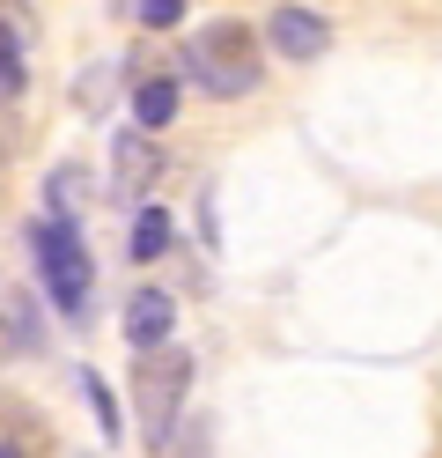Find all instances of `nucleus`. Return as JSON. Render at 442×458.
<instances>
[{
    "mask_svg": "<svg viewBox=\"0 0 442 458\" xmlns=\"http://www.w3.org/2000/svg\"><path fill=\"white\" fill-rule=\"evenodd\" d=\"M185 74L199 81L206 97H221V104L251 97L258 81H265L258 30H251V22H236V15H221V22H199V30L185 38Z\"/></svg>",
    "mask_w": 442,
    "mask_h": 458,
    "instance_id": "1",
    "label": "nucleus"
},
{
    "mask_svg": "<svg viewBox=\"0 0 442 458\" xmlns=\"http://www.w3.org/2000/svg\"><path fill=\"white\" fill-rule=\"evenodd\" d=\"M185 385H192V355L177 348H155V355H140L133 369V414H140V444L163 458V444L177 437V414H185Z\"/></svg>",
    "mask_w": 442,
    "mask_h": 458,
    "instance_id": "2",
    "label": "nucleus"
},
{
    "mask_svg": "<svg viewBox=\"0 0 442 458\" xmlns=\"http://www.w3.org/2000/svg\"><path fill=\"white\" fill-rule=\"evenodd\" d=\"M29 244H38V281H45V296L67 310V318H81L88 310V244H81V222L67 215H38V229H29Z\"/></svg>",
    "mask_w": 442,
    "mask_h": 458,
    "instance_id": "3",
    "label": "nucleus"
},
{
    "mask_svg": "<svg viewBox=\"0 0 442 458\" xmlns=\"http://www.w3.org/2000/svg\"><path fill=\"white\" fill-rule=\"evenodd\" d=\"M163 178V148H155V133H118L111 140V170H104V192L111 199H133V208H147V185Z\"/></svg>",
    "mask_w": 442,
    "mask_h": 458,
    "instance_id": "4",
    "label": "nucleus"
},
{
    "mask_svg": "<svg viewBox=\"0 0 442 458\" xmlns=\"http://www.w3.org/2000/svg\"><path fill=\"white\" fill-rule=\"evenodd\" d=\"M265 45H273L280 60H324V45H332V22H324L317 8H295V0H280V8L265 15Z\"/></svg>",
    "mask_w": 442,
    "mask_h": 458,
    "instance_id": "5",
    "label": "nucleus"
},
{
    "mask_svg": "<svg viewBox=\"0 0 442 458\" xmlns=\"http://www.w3.org/2000/svg\"><path fill=\"white\" fill-rule=\"evenodd\" d=\"M118 326H126L133 355H155V348H170V333H177V296H163V289H133Z\"/></svg>",
    "mask_w": 442,
    "mask_h": 458,
    "instance_id": "6",
    "label": "nucleus"
},
{
    "mask_svg": "<svg viewBox=\"0 0 442 458\" xmlns=\"http://www.w3.org/2000/svg\"><path fill=\"white\" fill-rule=\"evenodd\" d=\"M133 119H140V133L177 119V74H140L133 81Z\"/></svg>",
    "mask_w": 442,
    "mask_h": 458,
    "instance_id": "7",
    "label": "nucleus"
},
{
    "mask_svg": "<svg viewBox=\"0 0 442 458\" xmlns=\"http://www.w3.org/2000/svg\"><path fill=\"white\" fill-rule=\"evenodd\" d=\"M170 251V215L163 208H133V259L147 267V259H163Z\"/></svg>",
    "mask_w": 442,
    "mask_h": 458,
    "instance_id": "8",
    "label": "nucleus"
},
{
    "mask_svg": "<svg viewBox=\"0 0 442 458\" xmlns=\"http://www.w3.org/2000/svg\"><path fill=\"white\" fill-rule=\"evenodd\" d=\"M81 392H88V414H96L104 444H111V437H118V399H111V385L96 377V369H81Z\"/></svg>",
    "mask_w": 442,
    "mask_h": 458,
    "instance_id": "9",
    "label": "nucleus"
},
{
    "mask_svg": "<svg viewBox=\"0 0 442 458\" xmlns=\"http://www.w3.org/2000/svg\"><path fill=\"white\" fill-rule=\"evenodd\" d=\"M0 97H22V38L0 22Z\"/></svg>",
    "mask_w": 442,
    "mask_h": 458,
    "instance_id": "10",
    "label": "nucleus"
},
{
    "mask_svg": "<svg viewBox=\"0 0 442 458\" xmlns=\"http://www.w3.org/2000/svg\"><path fill=\"white\" fill-rule=\"evenodd\" d=\"M163 451L170 458H206V421H185V437H170Z\"/></svg>",
    "mask_w": 442,
    "mask_h": 458,
    "instance_id": "11",
    "label": "nucleus"
},
{
    "mask_svg": "<svg viewBox=\"0 0 442 458\" xmlns=\"http://www.w3.org/2000/svg\"><path fill=\"white\" fill-rule=\"evenodd\" d=\"M177 15H185V0H140V22H147V30H170Z\"/></svg>",
    "mask_w": 442,
    "mask_h": 458,
    "instance_id": "12",
    "label": "nucleus"
},
{
    "mask_svg": "<svg viewBox=\"0 0 442 458\" xmlns=\"http://www.w3.org/2000/svg\"><path fill=\"white\" fill-rule=\"evenodd\" d=\"M0 458H22V444H8V437H0Z\"/></svg>",
    "mask_w": 442,
    "mask_h": 458,
    "instance_id": "13",
    "label": "nucleus"
},
{
    "mask_svg": "<svg viewBox=\"0 0 442 458\" xmlns=\"http://www.w3.org/2000/svg\"><path fill=\"white\" fill-rule=\"evenodd\" d=\"M0 170H8V140H0Z\"/></svg>",
    "mask_w": 442,
    "mask_h": 458,
    "instance_id": "14",
    "label": "nucleus"
}]
</instances>
